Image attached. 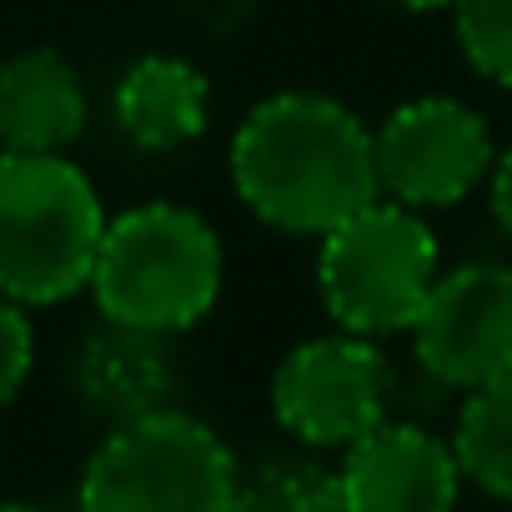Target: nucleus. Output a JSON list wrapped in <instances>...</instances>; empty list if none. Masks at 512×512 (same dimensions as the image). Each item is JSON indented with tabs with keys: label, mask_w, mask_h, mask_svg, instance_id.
<instances>
[{
	"label": "nucleus",
	"mask_w": 512,
	"mask_h": 512,
	"mask_svg": "<svg viewBox=\"0 0 512 512\" xmlns=\"http://www.w3.org/2000/svg\"><path fill=\"white\" fill-rule=\"evenodd\" d=\"M487 196H492V216H497L502 236L512 241V146L497 151V161L487 171Z\"/></svg>",
	"instance_id": "17"
},
{
	"label": "nucleus",
	"mask_w": 512,
	"mask_h": 512,
	"mask_svg": "<svg viewBox=\"0 0 512 512\" xmlns=\"http://www.w3.org/2000/svg\"><path fill=\"white\" fill-rule=\"evenodd\" d=\"M86 287L106 322L176 337L216 307L221 241L186 206H131L106 221Z\"/></svg>",
	"instance_id": "2"
},
{
	"label": "nucleus",
	"mask_w": 512,
	"mask_h": 512,
	"mask_svg": "<svg viewBox=\"0 0 512 512\" xmlns=\"http://www.w3.org/2000/svg\"><path fill=\"white\" fill-rule=\"evenodd\" d=\"M71 382L91 412L126 422V417L166 407V397L176 387V367H171V347L161 332L106 322L101 332H91L81 342V352L71 362Z\"/></svg>",
	"instance_id": "11"
},
{
	"label": "nucleus",
	"mask_w": 512,
	"mask_h": 512,
	"mask_svg": "<svg viewBox=\"0 0 512 512\" xmlns=\"http://www.w3.org/2000/svg\"><path fill=\"white\" fill-rule=\"evenodd\" d=\"M392 362L377 337L332 332L292 347L272 377V412L277 422L307 447H352L372 427L387 422L392 407Z\"/></svg>",
	"instance_id": "6"
},
{
	"label": "nucleus",
	"mask_w": 512,
	"mask_h": 512,
	"mask_svg": "<svg viewBox=\"0 0 512 512\" xmlns=\"http://www.w3.org/2000/svg\"><path fill=\"white\" fill-rule=\"evenodd\" d=\"M412 352L427 377L457 392L512 372V267L467 262L442 272L412 322Z\"/></svg>",
	"instance_id": "8"
},
{
	"label": "nucleus",
	"mask_w": 512,
	"mask_h": 512,
	"mask_svg": "<svg viewBox=\"0 0 512 512\" xmlns=\"http://www.w3.org/2000/svg\"><path fill=\"white\" fill-rule=\"evenodd\" d=\"M0 512H41V507H31V502H0Z\"/></svg>",
	"instance_id": "19"
},
{
	"label": "nucleus",
	"mask_w": 512,
	"mask_h": 512,
	"mask_svg": "<svg viewBox=\"0 0 512 512\" xmlns=\"http://www.w3.org/2000/svg\"><path fill=\"white\" fill-rule=\"evenodd\" d=\"M106 231L91 176L66 156L0 151V297L51 307L91 282Z\"/></svg>",
	"instance_id": "3"
},
{
	"label": "nucleus",
	"mask_w": 512,
	"mask_h": 512,
	"mask_svg": "<svg viewBox=\"0 0 512 512\" xmlns=\"http://www.w3.org/2000/svg\"><path fill=\"white\" fill-rule=\"evenodd\" d=\"M241 487L231 447L191 412L156 407L111 422L81 472V512H231Z\"/></svg>",
	"instance_id": "4"
},
{
	"label": "nucleus",
	"mask_w": 512,
	"mask_h": 512,
	"mask_svg": "<svg viewBox=\"0 0 512 512\" xmlns=\"http://www.w3.org/2000/svg\"><path fill=\"white\" fill-rule=\"evenodd\" d=\"M111 111H116L121 136L136 151L166 156V151L191 146L206 131V121H211V86H206V76L191 61L156 51V56H141L121 76V86L111 96Z\"/></svg>",
	"instance_id": "12"
},
{
	"label": "nucleus",
	"mask_w": 512,
	"mask_h": 512,
	"mask_svg": "<svg viewBox=\"0 0 512 512\" xmlns=\"http://www.w3.org/2000/svg\"><path fill=\"white\" fill-rule=\"evenodd\" d=\"M31 362H36V332H31V317L21 302L0 297V407H6L26 377H31Z\"/></svg>",
	"instance_id": "16"
},
{
	"label": "nucleus",
	"mask_w": 512,
	"mask_h": 512,
	"mask_svg": "<svg viewBox=\"0 0 512 512\" xmlns=\"http://www.w3.org/2000/svg\"><path fill=\"white\" fill-rule=\"evenodd\" d=\"M452 26L467 66L512 91V0H452Z\"/></svg>",
	"instance_id": "15"
},
{
	"label": "nucleus",
	"mask_w": 512,
	"mask_h": 512,
	"mask_svg": "<svg viewBox=\"0 0 512 512\" xmlns=\"http://www.w3.org/2000/svg\"><path fill=\"white\" fill-rule=\"evenodd\" d=\"M452 452H457L462 482L482 487L487 497L512 502V372L467 392L452 427Z\"/></svg>",
	"instance_id": "13"
},
{
	"label": "nucleus",
	"mask_w": 512,
	"mask_h": 512,
	"mask_svg": "<svg viewBox=\"0 0 512 512\" xmlns=\"http://www.w3.org/2000/svg\"><path fill=\"white\" fill-rule=\"evenodd\" d=\"M337 477L352 512H457L462 492L452 442L417 422H382L357 437Z\"/></svg>",
	"instance_id": "9"
},
{
	"label": "nucleus",
	"mask_w": 512,
	"mask_h": 512,
	"mask_svg": "<svg viewBox=\"0 0 512 512\" xmlns=\"http://www.w3.org/2000/svg\"><path fill=\"white\" fill-rule=\"evenodd\" d=\"M387 6H402V11H442L452 0H387Z\"/></svg>",
	"instance_id": "18"
},
{
	"label": "nucleus",
	"mask_w": 512,
	"mask_h": 512,
	"mask_svg": "<svg viewBox=\"0 0 512 512\" xmlns=\"http://www.w3.org/2000/svg\"><path fill=\"white\" fill-rule=\"evenodd\" d=\"M372 156H377V191L387 201H402L412 211H437L457 206L472 196L492 161V131L487 121L452 96H417L397 106L382 131H372Z\"/></svg>",
	"instance_id": "7"
},
{
	"label": "nucleus",
	"mask_w": 512,
	"mask_h": 512,
	"mask_svg": "<svg viewBox=\"0 0 512 512\" xmlns=\"http://www.w3.org/2000/svg\"><path fill=\"white\" fill-rule=\"evenodd\" d=\"M231 186L267 226L327 236L337 221L382 196L372 131L332 96H267L236 126Z\"/></svg>",
	"instance_id": "1"
},
{
	"label": "nucleus",
	"mask_w": 512,
	"mask_h": 512,
	"mask_svg": "<svg viewBox=\"0 0 512 512\" xmlns=\"http://www.w3.org/2000/svg\"><path fill=\"white\" fill-rule=\"evenodd\" d=\"M231 512H352L342 477L317 462H272L236 487Z\"/></svg>",
	"instance_id": "14"
},
{
	"label": "nucleus",
	"mask_w": 512,
	"mask_h": 512,
	"mask_svg": "<svg viewBox=\"0 0 512 512\" xmlns=\"http://www.w3.org/2000/svg\"><path fill=\"white\" fill-rule=\"evenodd\" d=\"M442 277V251L422 211L402 201H367L322 236L317 292L342 332L392 337L412 332L422 302Z\"/></svg>",
	"instance_id": "5"
},
{
	"label": "nucleus",
	"mask_w": 512,
	"mask_h": 512,
	"mask_svg": "<svg viewBox=\"0 0 512 512\" xmlns=\"http://www.w3.org/2000/svg\"><path fill=\"white\" fill-rule=\"evenodd\" d=\"M86 121L91 101L81 71L61 51L36 46L0 61V146L6 151L66 156V146L81 141Z\"/></svg>",
	"instance_id": "10"
}]
</instances>
